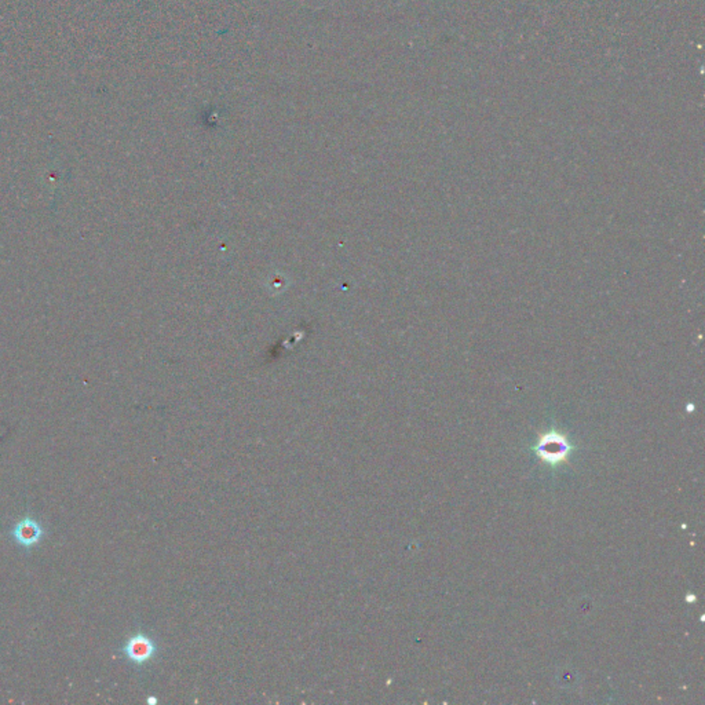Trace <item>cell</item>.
Wrapping results in <instances>:
<instances>
[{
	"label": "cell",
	"mask_w": 705,
	"mask_h": 705,
	"mask_svg": "<svg viewBox=\"0 0 705 705\" xmlns=\"http://www.w3.org/2000/svg\"><path fill=\"white\" fill-rule=\"evenodd\" d=\"M42 535H43V531H42L40 525L32 518H24L23 521H20L16 525V528L13 531V537L23 547L35 546Z\"/></svg>",
	"instance_id": "cell-2"
},
{
	"label": "cell",
	"mask_w": 705,
	"mask_h": 705,
	"mask_svg": "<svg viewBox=\"0 0 705 705\" xmlns=\"http://www.w3.org/2000/svg\"><path fill=\"white\" fill-rule=\"evenodd\" d=\"M124 653L134 662H145L154 653V646L144 635L134 636L124 648Z\"/></svg>",
	"instance_id": "cell-3"
},
{
	"label": "cell",
	"mask_w": 705,
	"mask_h": 705,
	"mask_svg": "<svg viewBox=\"0 0 705 705\" xmlns=\"http://www.w3.org/2000/svg\"><path fill=\"white\" fill-rule=\"evenodd\" d=\"M536 451L543 461L557 464L560 461H565L566 455L569 453V445L565 438L558 434H547L546 437L541 438V441L536 446Z\"/></svg>",
	"instance_id": "cell-1"
}]
</instances>
